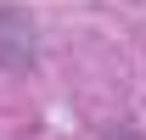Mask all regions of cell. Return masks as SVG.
I'll list each match as a JSON object with an SVG mask.
<instances>
[{"label": "cell", "instance_id": "obj_1", "mask_svg": "<svg viewBox=\"0 0 146 140\" xmlns=\"http://www.w3.org/2000/svg\"><path fill=\"white\" fill-rule=\"evenodd\" d=\"M34 17L28 11H17V6H0V67L23 73L28 62H34Z\"/></svg>", "mask_w": 146, "mask_h": 140}, {"label": "cell", "instance_id": "obj_2", "mask_svg": "<svg viewBox=\"0 0 146 140\" xmlns=\"http://www.w3.org/2000/svg\"><path fill=\"white\" fill-rule=\"evenodd\" d=\"M107 140H141V135H135V129H112Z\"/></svg>", "mask_w": 146, "mask_h": 140}]
</instances>
